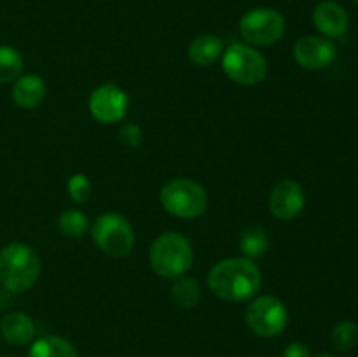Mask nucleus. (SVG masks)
Segmentation results:
<instances>
[{
    "mask_svg": "<svg viewBox=\"0 0 358 357\" xmlns=\"http://www.w3.org/2000/svg\"><path fill=\"white\" fill-rule=\"evenodd\" d=\"M41 276V259L27 244L13 241L0 251V284L14 294L30 290Z\"/></svg>",
    "mask_w": 358,
    "mask_h": 357,
    "instance_id": "f03ea898",
    "label": "nucleus"
},
{
    "mask_svg": "<svg viewBox=\"0 0 358 357\" xmlns=\"http://www.w3.org/2000/svg\"><path fill=\"white\" fill-rule=\"evenodd\" d=\"M353 2H355V4H357V6H358V0H353Z\"/></svg>",
    "mask_w": 358,
    "mask_h": 357,
    "instance_id": "bb28decb",
    "label": "nucleus"
},
{
    "mask_svg": "<svg viewBox=\"0 0 358 357\" xmlns=\"http://www.w3.org/2000/svg\"><path fill=\"white\" fill-rule=\"evenodd\" d=\"M171 296L178 307L192 308L201 300V287H199L198 280L191 279V276H178L171 287Z\"/></svg>",
    "mask_w": 358,
    "mask_h": 357,
    "instance_id": "6ab92c4d",
    "label": "nucleus"
},
{
    "mask_svg": "<svg viewBox=\"0 0 358 357\" xmlns=\"http://www.w3.org/2000/svg\"><path fill=\"white\" fill-rule=\"evenodd\" d=\"M306 205V195L303 186L294 178H283L273 188L269 196L271 214L280 220H292L303 212Z\"/></svg>",
    "mask_w": 358,
    "mask_h": 357,
    "instance_id": "9b49d317",
    "label": "nucleus"
},
{
    "mask_svg": "<svg viewBox=\"0 0 358 357\" xmlns=\"http://www.w3.org/2000/svg\"><path fill=\"white\" fill-rule=\"evenodd\" d=\"M222 69L231 80L241 86H255L268 74L266 58L248 44H231L222 52Z\"/></svg>",
    "mask_w": 358,
    "mask_h": 357,
    "instance_id": "423d86ee",
    "label": "nucleus"
},
{
    "mask_svg": "<svg viewBox=\"0 0 358 357\" xmlns=\"http://www.w3.org/2000/svg\"><path fill=\"white\" fill-rule=\"evenodd\" d=\"M58 227L62 234L69 238H80L90 230V219L80 210H65L58 219Z\"/></svg>",
    "mask_w": 358,
    "mask_h": 357,
    "instance_id": "412c9836",
    "label": "nucleus"
},
{
    "mask_svg": "<svg viewBox=\"0 0 358 357\" xmlns=\"http://www.w3.org/2000/svg\"><path fill=\"white\" fill-rule=\"evenodd\" d=\"M0 357H13V356H0Z\"/></svg>",
    "mask_w": 358,
    "mask_h": 357,
    "instance_id": "a878e982",
    "label": "nucleus"
},
{
    "mask_svg": "<svg viewBox=\"0 0 358 357\" xmlns=\"http://www.w3.org/2000/svg\"><path fill=\"white\" fill-rule=\"evenodd\" d=\"M149 261L154 272L164 279H178L187 275L194 261L192 245L184 234L166 231L154 240L149 252Z\"/></svg>",
    "mask_w": 358,
    "mask_h": 357,
    "instance_id": "7ed1b4c3",
    "label": "nucleus"
},
{
    "mask_svg": "<svg viewBox=\"0 0 358 357\" xmlns=\"http://www.w3.org/2000/svg\"><path fill=\"white\" fill-rule=\"evenodd\" d=\"M338 48L327 37L306 35L294 46V59L306 70H324L334 63Z\"/></svg>",
    "mask_w": 358,
    "mask_h": 357,
    "instance_id": "9d476101",
    "label": "nucleus"
},
{
    "mask_svg": "<svg viewBox=\"0 0 358 357\" xmlns=\"http://www.w3.org/2000/svg\"><path fill=\"white\" fill-rule=\"evenodd\" d=\"M318 357H336V356H332V354H320Z\"/></svg>",
    "mask_w": 358,
    "mask_h": 357,
    "instance_id": "393cba45",
    "label": "nucleus"
},
{
    "mask_svg": "<svg viewBox=\"0 0 358 357\" xmlns=\"http://www.w3.org/2000/svg\"><path fill=\"white\" fill-rule=\"evenodd\" d=\"M159 202L171 216L194 219L205 214L208 206V195L201 184L191 178H171L161 189Z\"/></svg>",
    "mask_w": 358,
    "mask_h": 357,
    "instance_id": "20e7f679",
    "label": "nucleus"
},
{
    "mask_svg": "<svg viewBox=\"0 0 358 357\" xmlns=\"http://www.w3.org/2000/svg\"><path fill=\"white\" fill-rule=\"evenodd\" d=\"M28 357H79V352L70 340L48 335L31 343Z\"/></svg>",
    "mask_w": 358,
    "mask_h": 357,
    "instance_id": "dca6fc26",
    "label": "nucleus"
},
{
    "mask_svg": "<svg viewBox=\"0 0 358 357\" xmlns=\"http://www.w3.org/2000/svg\"><path fill=\"white\" fill-rule=\"evenodd\" d=\"M142 130L140 126H136L135 122H126L121 130V140L126 144L128 147L135 149L142 144Z\"/></svg>",
    "mask_w": 358,
    "mask_h": 357,
    "instance_id": "5701e85b",
    "label": "nucleus"
},
{
    "mask_svg": "<svg viewBox=\"0 0 358 357\" xmlns=\"http://www.w3.org/2000/svg\"><path fill=\"white\" fill-rule=\"evenodd\" d=\"M45 98V83L41 76L27 74L20 76L14 80L13 86V100L17 107L24 111L37 108Z\"/></svg>",
    "mask_w": 358,
    "mask_h": 357,
    "instance_id": "4468645a",
    "label": "nucleus"
},
{
    "mask_svg": "<svg viewBox=\"0 0 358 357\" xmlns=\"http://www.w3.org/2000/svg\"><path fill=\"white\" fill-rule=\"evenodd\" d=\"M259 266L247 258H227L213 265L208 273V287L224 301H247L261 289Z\"/></svg>",
    "mask_w": 358,
    "mask_h": 357,
    "instance_id": "f257e3e1",
    "label": "nucleus"
},
{
    "mask_svg": "<svg viewBox=\"0 0 358 357\" xmlns=\"http://www.w3.org/2000/svg\"><path fill=\"white\" fill-rule=\"evenodd\" d=\"M269 248V234L264 227L250 226L241 233L240 237V251L243 258L257 259L268 252Z\"/></svg>",
    "mask_w": 358,
    "mask_h": 357,
    "instance_id": "f3484780",
    "label": "nucleus"
},
{
    "mask_svg": "<svg viewBox=\"0 0 358 357\" xmlns=\"http://www.w3.org/2000/svg\"><path fill=\"white\" fill-rule=\"evenodd\" d=\"M66 191L76 203H87L93 195V186L84 174H73L66 182Z\"/></svg>",
    "mask_w": 358,
    "mask_h": 357,
    "instance_id": "4be33fe9",
    "label": "nucleus"
},
{
    "mask_svg": "<svg viewBox=\"0 0 358 357\" xmlns=\"http://www.w3.org/2000/svg\"><path fill=\"white\" fill-rule=\"evenodd\" d=\"M245 321H247L250 331L261 338H275L287 328L289 312L282 300L271 296V294H266V296L255 298L248 304Z\"/></svg>",
    "mask_w": 358,
    "mask_h": 357,
    "instance_id": "6e6552de",
    "label": "nucleus"
},
{
    "mask_svg": "<svg viewBox=\"0 0 358 357\" xmlns=\"http://www.w3.org/2000/svg\"><path fill=\"white\" fill-rule=\"evenodd\" d=\"M87 107L98 122H103V125L119 122L128 112L129 98L126 91L115 84H101L91 93Z\"/></svg>",
    "mask_w": 358,
    "mask_h": 357,
    "instance_id": "1a4fd4ad",
    "label": "nucleus"
},
{
    "mask_svg": "<svg viewBox=\"0 0 358 357\" xmlns=\"http://www.w3.org/2000/svg\"><path fill=\"white\" fill-rule=\"evenodd\" d=\"M35 332V322L31 321L30 315L23 314V312H10L6 314L0 321V335L7 343L14 346H24L28 343L34 342Z\"/></svg>",
    "mask_w": 358,
    "mask_h": 357,
    "instance_id": "ddd939ff",
    "label": "nucleus"
},
{
    "mask_svg": "<svg viewBox=\"0 0 358 357\" xmlns=\"http://www.w3.org/2000/svg\"><path fill=\"white\" fill-rule=\"evenodd\" d=\"M282 357H311V352L304 343L296 342V343H290V345L283 350Z\"/></svg>",
    "mask_w": 358,
    "mask_h": 357,
    "instance_id": "b1692460",
    "label": "nucleus"
},
{
    "mask_svg": "<svg viewBox=\"0 0 358 357\" xmlns=\"http://www.w3.org/2000/svg\"><path fill=\"white\" fill-rule=\"evenodd\" d=\"M285 18L271 7H255L247 10L240 20L241 37L248 46H273L285 35Z\"/></svg>",
    "mask_w": 358,
    "mask_h": 357,
    "instance_id": "0eeeda50",
    "label": "nucleus"
},
{
    "mask_svg": "<svg viewBox=\"0 0 358 357\" xmlns=\"http://www.w3.org/2000/svg\"><path fill=\"white\" fill-rule=\"evenodd\" d=\"M332 346L338 352L346 354L358 345V324L353 321H341L332 329Z\"/></svg>",
    "mask_w": 358,
    "mask_h": 357,
    "instance_id": "aec40b11",
    "label": "nucleus"
},
{
    "mask_svg": "<svg viewBox=\"0 0 358 357\" xmlns=\"http://www.w3.org/2000/svg\"><path fill=\"white\" fill-rule=\"evenodd\" d=\"M91 237L103 254L110 258H122L129 254L135 245V233L126 217L121 214L107 212L96 217Z\"/></svg>",
    "mask_w": 358,
    "mask_h": 357,
    "instance_id": "39448f33",
    "label": "nucleus"
},
{
    "mask_svg": "<svg viewBox=\"0 0 358 357\" xmlns=\"http://www.w3.org/2000/svg\"><path fill=\"white\" fill-rule=\"evenodd\" d=\"M224 46L220 37L213 34H201L191 41L187 48V56L194 65L210 66L222 56Z\"/></svg>",
    "mask_w": 358,
    "mask_h": 357,
    "instance_id": "2eb2a0df",
    "label": "nucleus"
},
{
    "mask_svg": "<svg viewBox=\"0 0 358 357\" xmlns=\"http://www.w3.org/2000/svg\"><path fill=\"white\" fill-rule=\"evenodd\" d=\"M24 66L23 55L13 46H0V84L14 83Z\"/></svg>",
    "mask_w": 358,
    "mask_h": 357,
    "instance_id": "a211bd4d",
    "label": "nucleus"
},
{
    "mask_svg": "<svg viewBox=\"0 0 358 357\" xmlns=\"http://www.w3.org/2000/svg\"><path fill=\"white\" fill-rule=\"evenodd\" d=\"M315 28L320 31L324 37L336 38L341 37L348 30L350 18L345 7L336 0H322L315 6L313 14H311Z\"/></svg>",
    "mask_w": 358,
    "mask_h": 357,
    "instance_id": "f8f14e48",
    "label": "nucleus"
}]
</instances>
